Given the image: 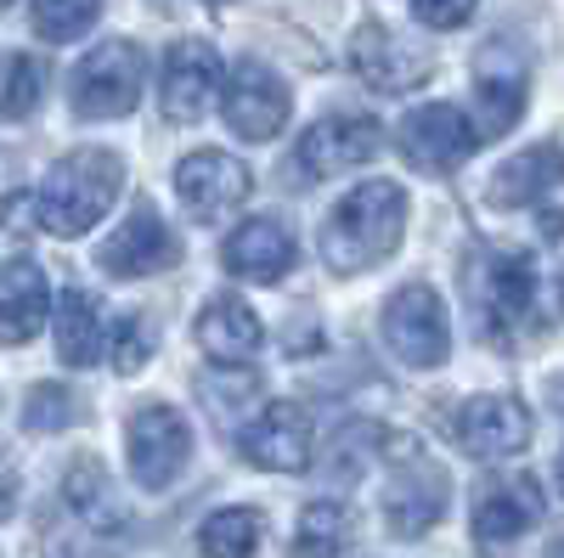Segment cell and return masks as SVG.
Masks as SVG:
<instances>
[{
    "label": "cell",
    "mask_w": 564,
    "mask_h": 558,
    "mask_svg": "<svg viewBox=\"0 0 564 558\" xmlns=\"http://www.w3.org/2000/svg\"><path fill=\"white\" fill-rule=\"evenodd\" d=\"M406 231V193L395 180H367L345 193L322 226V265L334 276H356L395 254Z\"/></svg>",
    "instance_id": "6da1fadb"
},
{
    "label": "cell",
    "mask_w": 564,
    "mask_h": 558,
    "mask_svg": "<svg viewBox=\"0 0 564 558\" xmlns=\"http://www.w3.org/2000/svg\"><path fill=\"white\" fill-rule=\"evenodd\" d=\"M119 186H124V164L108 147H79V153L57 158L52 175L40 180V193H29L34 198V231L85 238V231L113 209Z\"/></svg>",
    "instance_id": "7a4b0ae2"
},
{
    "label": "cell",
    "mask_w": 564,
    "mask_h": 558,
    "mask_svg": "<svg viewBox=\"0 0 564 558\" xmlns=\"http://www.w3.org/2000/svg\"><path fill=\"white\" fill-rule=\"evenodd\" d=\"M475 299L486 333L497 344H531L553 328V299L525 254H480L475 260Z\"/></svg>",
    "instance_id": "3957f363"
},
{
    "label": "cell",
    "mask_w": 564,
    "mask_h": 558,
    "mask_svg": "<svg viewBox=\"0 0 564 558\" xmlns=\"http://www.w3.org/2000/svg\"><path fill=\"white\" fill-rule=\"evenodd\" d=\"M148 85V57L135 40H102L79 68H74V113L79 119H124L141 102Z\"/></svg>",
    "instance_id": "277c9868"
},
{
    "label": "cell",
    "mask_w": 564,
    "mask_h": 558,
    "mask_svg": "<svg viewBox=\"0 0 564 558\" xmlns=\"http://www.w3.org/2000/svg\"><path fill=\"white\" fill-rule=\"evenodd\" d=\"M384 339L406 366H441L452 355V321L430 283H406L384 305Z\"/></svg>",
    "instance_id": "5b68a950"
},
{
    "label": "cell",
    "mask_w": 564,
    "mask_h": 558,
    "mask_svg": "<svg viewBox=\"0 0 564 558\" xmlns=\"http://www.w3.org/2000/svg\"><path fill=\"white\" fill-rule=\"evenodd\" d=\"M186 451H193V429L175 406L148 401L130 412V469L141 491H164L186 469Z\"/></svg>",
    "instance_id": "8992f818"
},
{
    "label": "cell",
    "mask_w": 564,
    "mask_h": 558,
    "mask_svg": "<svg viewBox=\"0 0 564 558\" xmlns=\"http://www.w3.org/2000/svg\"><path fill=\"white\" fill-rule=\"evenodd\" d=\"M243 457L254 469H271V474H305L311 469V446H316V424L300 401H271L260 406V417L238 435Z\"/></svg>",
    "instance_id": "52a82bcc"
},
{
    "label": "cell",
    "mask_w": 564,
    "mask_h": 558,
    "mask_svg": "<svg viewBox=\"0 0 564 558\" xmlns=\"http://www.w3.org/2000/svg\"><path fill=\"white\" fill-rule=\"evenodd\" d=\"M175 193H181V209L193 215L198 226H220L231 209L254 193V180H249V169L231 158V153L204 147V153H193V158H181Z\"/></svg>",
    "instance_id": "ba28073f"
},
{
    "label": "cell",
    "mask_w": 564,
    "mask_h": 558,
    "mask_svg": "<svg viewBox=\"0 0 564 558\" xmlns=\"http://www.w3.org/2000/svg\"><path fill=\"white\" fill-rule=\"evenodd\" d=\"M480 147L475 124H468L452 102H430V108H412L401 119V158L423 175H446L457 169L468 153Z\"/></svg>",
    "instance_id": "9c48e42d"
},
{
    "label": "cell",
    "mask_w": 564,
    "mask_h": 558,
    "mask_svg": "<svg viewBox=\"0 0 564 558\" xmlns=\"http://www.w3.org/2000/svg\"><path fill=\"white\" fill-rule=\"evenodd\" d=\"M294 113V97H289V85H282L265 63L243 57L238 68H231L226 79V124L243 135V142H271V135L289 124Z\"/></svg>",
    "instance_id": "30bf717a"
},
{
    "label": "cell",
    "mask_w": 564,
    "mask_h": 558,
    "mask_svg": "<svg viewBox=\"0 0 564 558\" xmlns=\"http://www.w3.org/2000/svg\"><path fill=\"white\" fill-rule=\"evenodd\" d=\"M542 525V485L531 474H508V480H486L480 502H475V541L486 558H497L502 547H513L525 530Z\"/></svg>",
    "instance_id": "8fae6325"
},
{
    "label": "cell",
    "mask_w": 564,
    "mask_h": 558,
    "mask_svg": "<svg viewBox=\"0 0 564 558\" xmlns=\"http://www.w3.org/2000/svg\"><path fill=\"white\" fill-rule=\"evenodd\" d=\"M452 440L468 457H480V462L513 457V451H525V440H531V412L513 395H475L468 406H457Z\"/></svg>",
    "instance_id": "7c38bea8"
},
{
    "label": "cell",
    "mask_w": 564,
    "mask_h": 558,
    "mask_svg": "<svg viewBox=\"0 0 564 558\" xmlns=\"http://www.w3.org/2000/svg\"><path fill=\"white\" fill-rule=\"evenodd\" d=\"M475 102H480V124H475L480 142H491V135L520 124V113H525V57L513 52V45H502V40L480 45V57H475Z\"/></svg>",
    "instance_id": "4fadbf2b"
},
{
    "label": "cell",
    "mask_w": 564,
    "mask_h": 558,
    "mask_svg": "<svg viewBox=\"0 0 564 558\" xmlns=\"http://www.w3.org/2000/svg\"><path fill=\"white\" fill-rule=\"evenodd\" d=\"M175 260H181V243H175V231L159 220L153 204H135L130 220L97 249V265H102L108 276H124V283H130V276H159V271H170Z\"/></svg>",
    "instance_id": "5bb4252c"
},
{
    "label": "cell",
    "mask_w": 564,
    "mask_h": 558,
    "mask_svg": "<svg viewBox=\"0 0 564 558\" xmlns=\"http://www.w3.org/2000/svg\"><path fill=\"white\" fill-rule=\"evenodd\" d=\"M215 90H220V57H215V45L204 40H181L170 45V57H164V85H159V108L170 124H198L215 102Z\"/></svg>",
    "instance_id": "9a60e30c"
},
{
    "label": "cell",
    "mask_w": 564,
    "mask_h": 558,
    "mask_svg": "<svg viewBox=\"0 0 564 558\" xmlns=\"http://www.w3.org/2000/svg\"><path fill=\"white\" fill-rule=\"evenodd\" d=\"M384 514H390L395 536H423L446 514V474L423 457V446H406L395 457V480L384 491Z\"/></svg>",
    "instance_id": "2e32d148"
},
{
    "label": "cell",
    "mask_w": 564,
    "mask_h": 558,
    "mask_svg": "<svg viewBox=\"0 0 564 558\" xmlns=\"http://www.w3.org/2000/svg\"><path fill=\"white\" fill-rule=\"evenodd\" d=\"M384 153V130L361 119V113H334L305 130L300 142V169L305 175H339V169H361L367 158Z\"/></svg>",
    "instance_id": "e0dca14e"
},
{
    "label": "cell",
    "mask_w": 564,
    "mask_h": 558,
    "mask_svg": "<svg viewBox=\"0 0 564 558\" xmlns=\"http://www.w3.org/2000/svg\"><path fill=\"white\" fill-rule=\"evenodd\" d=\"M350 68H356L372 90H379V97H401V90H412V85L430 79V57L412 52V45H401L384 23L356 29V40H350Z\"/></svg>",
    "instance_id": "ac0fdd59"
},
{
    "label": "cell",
    "mask_w": 564,
    "mask_h": 558,
    "mask_svg": "<svg viewBox=\"0 0 564 558\" xmlns=\"http://www.w3.org/2000/svg\"><path fill=\"white\" fill-rule=\"evenodd\" d=\"M220 265H226L231 276H243V283H276V276L294 271V231L282 226V220H271V215L243 220V226L226 238Z\"/></svg>",
    "instance_id": "d6986e66"
},
{
    "label": "cell",
    "mask_w": 564,
    "mask_h": 558,
    "mask_svg": "<svg viewBox=\"0 0 564 558\" xmlns=\"http://www.w3.org/2000/svg\"><path fill=\"white\" fill-rule=\"evenodd\" d=\"M45 310H52V283L40 265L29 254L0 265V344H29L45 328Z\"/></svg>",
    "instance_id": "ffe728a7"
},
{
    "label": "cell",
    "mask_w": 564,
    "mask_h": 558,
    "mask_svg": "<svg viewBox=\"0 0 564 558\" xmlns=\"http://www.w3.org/2000/svg\"><path fill=\"white\" fill-rule=\"evenodd\" d=\"M198 344H204L209 361L238 366V361H249V355L265 344V328H260V316H254L243 299L220 294V299H209V305L198 310Z\"/></svg>",
    "instance_id": "44dd1931"
},
{
    "label": "cell",
    "mask_w": 564,
    "mask_h": 558,
    "mask_svg": "<svg viewBox=\"0 0 564 558\" xmlns=\"http://www.w3.org/2000/svg\"><path fill=\"white\" fill-rule=\"evenodd\" d=\"M553 186H564V147H558V142H542V147L513 153V158L491 175V204H497V209H525V204L547 198Z\"/></svg>",
    "instance_id": "7402d4cb"
},
{
    "label": "cell",
    "mask_w": 564,
    "mask_h": 558,
    "mask_svg": "<svg viewBox=\"0 0 564 558\" xmlns=\"http://www.w3.org/2000/svg\"><path fill=\"white\" fill-rule=\"evenodd\" d=\"M63 496L74 502V514L85 525H97V530H124L130 525V514L119 507V491H113V480H108V469H102L97 457H79L74 462L68 480H63Z\"/></svg>",
    "instance_id": "603a6c76"
},
{
    "label": "cell",
    "mask_w": 564,
    "mask_h": 558,
    "mask_svg": "<svg viewBox=\"0 0 564 558\" xmlns=\"http://www.w3.org/2000/svg\"><path fill=\"white\" fill-rule=\"evenodd\" d=\"M57 355H63V366H90L97 361V350H102V305L90 299L85 288H68L63 299H57Z\"/></svg>",
    "instance_id": "cb8c5ba5"
},
{
    "label": "cell",
    "mask_w": 564,
    "mask_h": 558,
    "mask_svg": "<svg viewBox=\"0 0 564 558\" xmlns=\"http://www.w3.org/2000/svg\"><path fill=\"white\" fill-rule=\"evenodd\" d=\"M260 530H265V519L254 507H220V514H209L198 525V547H204V558H254Z\"/></svg>",
    "instance_id": "d4e9b609"
},
{
    "label": "cell",
    "mask_w": 564,
    "mask_h": 558,
    "mask_svg": "<svg viewBox=\"0 0 564 558\" xmlns=\"http://www.w3.org/2000/svg\"><path fill=\"white\" fill-rule=\"evenodd\" d=\"M350 547V514L339 502H305L300 530H294V558H339Z\"/></svg>",
    "instance_id": "484cf974"
},
{
    "label": "cell",
    "mask_w": 564,
    "mask_h": 558,
    "mask_svg": "<svg viewBox=\"0 0 564 558\" xmlns=\"http://www.w3.org/2000/svg\"><path fill=\"white\" fill-rule=\"evenodd\" d=\"M29 18H34V34L40 40L63 45V40H79L90 23L102 18V0H34Z\"/></svg>",
    "instance_id": "4316f807"
},
{
    "label": "cell",
    "mask_w": 564,
    "mask_h": 558,
    "mask_svg": "<svg viewBox=\"0 0 564 558\" xmlns=\"http://www.w3.org/2000/svg\"><path fill=\"white\" fill-rule=\"evenodd\" d=\"M40 90H45V74L29 52H12L0 63V119H29L40 108Z\"/></svg>",
    "instance_id": "83f0119b"
},
{
    "label": "cell",
    "mask_w": 564,
    "mask_h": 558,
    "mask_svg": "<svg viewBox=\"0 0 564 558\" xmlns=\"http://www.w3.org/2000/svg\"><path fill=\"white\" fill-rule=\"evenodd\" d=\"M159 350V328L148 316H119L113 321V366L119 372H141Z\"/></svg>",
    "instance_id": "f1b7e54d"
},
{
    "label": "cell",
    "mask_w": 564,
    "mask_h": 558,
    "mask_svg": "<svg viewBox=\"0 0 564 558\" xmlns=\"http://www.w3.org/2000/svg\"><path fill=\"white\" fill-rule=\"evenodd\" d=\"M23 424H29L34 435L68 429V424H74V395H68L63 384H34V390H29V406H23Z\"/></svg>",
    "instance_id": "f546056e"
},
{
    "label": "cell",
    "mask_w": 564,
    "mask_h": 558,
    "mask_svg": "<svg viewBox=\"0 0 564 558\" xmlns=\"http://www.w3.org/2000/svg\"><path fill=\"white\" fill-rule=\"evenodd\" d=\"M480 0H412V18L423 29H463L468 18H475Z\"/></svg>",
    "instance_id": "4dcf8cb0"
},
{
    "label": "cell",
    "mask_w": 564,
    "mask_h": 558,
    "mask_svg": "<svg viewBox=\"0 0 564 558\" xmlns=\"http://www.w3.org/2000/svg\"><path fill=\"white\" fill-rule=\"evenodd\" d=\"M542 238H547V243H558V238H564V209L542 215Z\"/></svg>",
    "instance_id": "1f68e13d"
},
{
    "label": "cell",
    "mask_w": 564,
    "mask_h": 558,
    "mask_svg": "<svg viewBox=\"0 0 564 558\" xmlns=\"http://www.w3.org/2000/svg\"><path fill=\"white\" fill-rule=\"evenodd\" d=\"M7 514H12V480L0 474V525H7Z\"/></svg>",
    "instance_id": "d6a6232c"
},
{
    "label": "cell",
    "mask_w": 564,
    "mask_h": 558,
    "mask_svg": "<svg viewBox=\"0 0 564 558\" xmlns=\"http://www.w3.org/2000/svg\"><path fill=\"white\" fill-rule=\"evenodd\" d=\"M547 401H553V412L564 417V379H553V384H547Z\"/></svg>",
    "instance_id": "836d02e7"
},
{
    "label": "cell",
    "mask_w": 564,
    "mask_h": 558,
    "mask_svg": "<svg viewBox=\"0 0 564 558\" xmlns=\"http://www.w3.org/2000/svg\"><path fill=\"white\" fill-rule=\"evenodd\" d=\"M547 558H564V541H553V547H547Z\"/></svg>",
    "instance_id": "e575fe53"
},
{
    "label": "cell",
    "mask_w": 564,
    "mask_h": 558,
    "mask_svg": "<svg viewBox=\"0 0 564 558\" xmlns=\"http://www.w3.org/2000/svg\"><path fill=\"white\" fill-rule=\"evenodd\" d=\"M558 491H564V457H558Z\"/></svg>",
    "instance_id": "d590c367"
},
{
    "label": "cell",
    "mask_w": 564,
    "mask_h": 558,
    "mask_svg": "<svg viewBox=\"0 0 564 558\" xmlns=\"http://www.w3.org/2000/svg\"><path fill=\"white\" fill-rule=\"evenodd\" d=\"M209 7H226V0H209Z\"/></svg>",
    "instance_id": "8d00e7d4"
}]
</instances>
